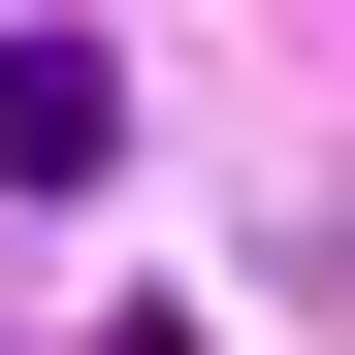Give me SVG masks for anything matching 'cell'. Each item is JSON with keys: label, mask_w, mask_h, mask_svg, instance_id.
<instances>
[{"label": "cell", "mask_w": 355, "mask_h": 355, "mask_svg": "<svg viewBox=\"0 0 355 355\" xmlns=\"http://www.w3.org/2000/svg\"><path fill=\"white\" fill-rule=\"evenodd\" d=\"M0 162L97 194V162H130V65H97V33H0Z\"/></svg>", "instance_id": "obj_1"}, {"label": "cell", "mask_w": 355, "mask_h": 355, "mask_svg": "<svg viewBox=\"0 0 355 355\" xmlns=\"http://www.w3.org/2000/svg\"><path fill=\"white\" fill-rule=\"evenodd\" d=\"M97 355H194V323H162V291H97Z\"/></svg>", "instance_id": "obj_2"}]
</instances>
